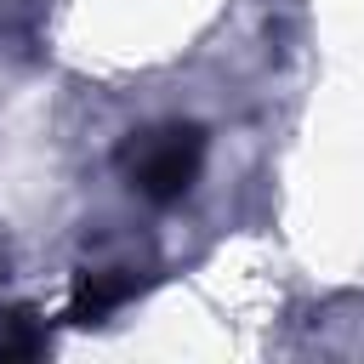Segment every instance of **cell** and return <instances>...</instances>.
<instances>
[{
    "label": "cell",
    "mask_w": 364,
    "mask_h": 364,
    "mask_svg": "<svg viewBox=\"0 0 364 364\" xmlns=\"http://www.w3.org/2000/svg\"><path fill=\"white\" fill-rule=\"evenodd\" d=\"M199 165H205V131L199 125H159V131H142L125 142V176L154 205L182 199L199 182Z\"/></svg>",
    "instance_id": "6da1fadb"
},
{
    "label": "cell",
    "mask_w": 364,
    "mask_h": 364,
    "mask_svg": "<svg viewBox=\"0 0 364 364\" xmlns=\"http://www.w3.org/2000/svg\"><path fill=\"white\" fill-rule=\"evenodd\" d=\"M131 290H136V279L119 273V267L85 273V279H80V296H74V307H68V318H74V324H91V318H102L108 307H119Z\"/></svg>",
    "instance_id": "7a4b0ae2"
},
{
    "label": "cell",
    "mask_w": 364,
    "mask_h": 364,
    "mask_svg": "<svg viewBox=\"0 0 364 364\" xmlns=\"http://www.w3.org/2000/svg\"><path fill=\"white\" fill-rule=\"evenodd\" d=\"M40 347V330L28 324V313H6L0 318V358H28Z\"/></svg>",
    "instance_id": "3957f363"
}]
</instances>
